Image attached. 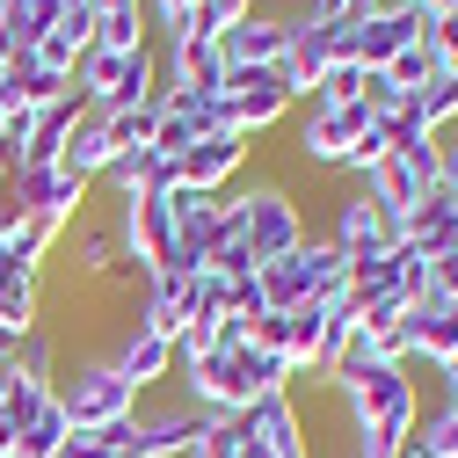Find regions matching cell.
<instances>
[{
	"instance_id": "obj_39",
	"label": "cell",
	"mask_w": 458,
	"mask_h": 458,
	"mask_svg": "<svg viewBox=\"0 0 458 458\" xmlns=\"http://www.w3.org/2000/svg\"><path fill=\"white\" fill-rule=\"evenodd\" d=\"M102 8H139V0H95V15H102Z\"/></svg>"
},
{
	"instance_id": "obj_11",
	"label": "cell",
	"mask_w": 458,
	"mask_h": 458,
	"mask_svg": "<svg viewBox=\"0 0 458 458\" xmlns=\"http://www.w3.org/2000/svg\"><path fill=\"white\" fill-rule=\"evenodd\" d=\"M241 175H248V139H241V131H211V139H197V146L182 153V182H190V190L225 197Z\"/></svg>"
},
{
	"instance_id": "obj_9",
	"label": "cell",
	"mask_w": 458,
	"mask_h": 458,
	"mask_svg": "<svg viewBox=\"0 0 458 458\" xmlns=\"http://www.w3.org/2000/svg\"><path fill=\"white\" fill-rule=\"evenodd\" d=\"M109 371H117L131 393H153V386H167V378H175V342L131 320V327L117 335V350H109Z\"/></svg>"
},
{
	"instance_id": "obj_4",
	"label": "cell",
	"mask_w": 458,
	"mask_h": 458,
	"mask_svg": "<svg viewBox=\"0 0 458 458\" xmlns=\"http://www.w3.org/2000/svg\"><path fill=\"white\" fill-rule=\"evenodd\" d=\"M292 102H299V95L276 81V66H269V73H225V95H218L225 131H241V139H255V131L284 124V117H292Z\"/></svg>"
},
{
	"instance_id": "obj_22",
	"label": "cell",
	"mask_w": 458,
	"mask_h": 458,
	"mask_svg": "<svg viewBox=\"0 0 458 458\" xmlns=\"http://www.w3.org/2000/svg\"><path fill=\"white\" fill-rule=\"evenodd\" d=\"M8 88H15V102H22V109H44V102L73 95V73H51V66H37V59H30V51H15Z\"/></svg>"
},
{
	"instance_id": "obj_10",
	"label": "cell",
	"mask_w": 458,
	"mask_h": 458,
	"mask_svg": "<svg viewBox=\"0 0 458 458\" xmlns=\"http://www.w3.org/2000/svg\"><path fill=\"white\" fill-rule=\"evenodd\" d=\"M211 415H197L190 400H167V408L139 415V437H131V458H190L197 437H204Z\"/></svg>"
},
{
	"instance_id": "obj_28",
	"label": "cell",
	"mask_w": 458,
	"mask_h": 458,
	"mask_svg": "<svg viewBox=\"0 0 458 458\" xmlns=\"http://www.w3.org/2000/svg\"><path fill=\"white\" fill-rule=\"evenodd\" d=\"M255 8H262V0H197V8H190V37L218 44L225 30H233V22H248Z\"/></svg>"
},
{
	"instance_id": "obj_17",
	"label": "cell",
	"mask_w": 458,
	"mask_h": 458,
	"mask_svg": "<svg viewBox=\"0 0 458 458\" xmlns=\"http://www.w3.org/2000/svg\"><path fill=\"white\" fill-rule=\"evenodd\" d=\"M51 225L44 218H22L0 204V269H22V276H44V255H51Z\"/></svg>"
},
{
	"instance_id": "obj_30",
	"label": "cell",
	"mask_w": 458,
	"mask_h": 458,
	"mask_svg": "<svg viewBox=\"0 0 458 458\" xmlns=\"http://www.w3.org/2000/svg\"><path fill=\"white\" fill-rule=\"evenodd\" d=\"M386 160H393V153H386V131H378V124H371V131H357V146H350V153H342V167H350V175H357V182H364V175H378V167H386Z\"/></svg>"
},
{
	"instance_id": "obj_18",
	"label": "cell",
	"mask_w": 458,
	"mask_h": 458,
	"mask_svg": "<svg viewBox=\"0 0 458 458\" xmlns=\"http://www.w3.org/2000/svg\"><path fill=\"white\" fill-rule=\"evenodd\" d=\"M117 160V146H109V124H102V109H81V124H73V139L59 146V167L66 175H81V182H102V167Z\"/></svg>"
},
{
	"instance_id": "obj_21",
	"label": "cell",
	"mask_w": 458,
	"mask_h": 458,
	"mask_svg": "<svg viewBox=\"0 0 458 458\" xmlns=\"http://www.w3.org/2000/svg\"><path fill=\"white\" fill-rule=\"evenodd\" d=\"M66 0H0V37H8L15 51H37V37L59 22Z\"/></svg>"
},
{
	"instance_id": "obj_8",
	"label": "cell",
	"mask_w": 458,
	"mask_h": 458,
	"mask_svg": "<svg viewBox=\"0 0 458 458\" xmlns=\"http://www.w3.org/2000/svg\"><path fill=\"white\" fill-rule=\"evenodd\" d=\"M284 15H269V8H255L248 22H233L218 37V59H225V73H269V66H284Z\"/></svg>"
},
{
	"instance_id": "obj_25",
	"label": "cell",
	"mask_w": 458,
	"mask_h": 458,
	"mask_svg": "<svg viewBox=\"0 0 458 458\" xmlns=\"http://www.w3.org/2000/svg\"><path fill=\"white\" fill-rule=\"evenodd\" d=\"M95 44H102V51H146V44H153L146 8H102V15H95Z\"/></svg>"
},
{
	"instance_id": "obj_37",
	"label": "cell",
	"mask_w": 458,
	"mask_h": 458,
	"mask_svg": "<svg viewBox=\"0 0 458 458\" xmlns=\"http://www.w3.org/2000/svg\"><path fill=\"white\" fill-rule=\"evenodd\" d=\"M241 458H276V451H269L262 437H241Z\"/></svg>"
},
{
	"instance_id": "obj_26",
	"label": "cell",
	"mask_w": 458,
	"mask_h": 458,
	"mask_svg": "<svg viewBox=\"0 0 458 458\" xmlns=\"http://www.w3.org/2000/svg\"><path fill=\"white\" fill-rule=\"evenodd\" d=\"M218 313H225V276H211V269L182 276V335L190 327H211Z\"/></svg>"
},
{
	"instance_id": "obj_2",
	"label": "cell",
	"mask_w": 458,
	"mask_h": 458,
	"mask_svg": "<svg viewBox=\"0 0 458 458\" xmlns=\"http://www.w3.org/2000/svg\"><path fill=\"white\" fill-rule=\"evenodd\" d=\"M51 400L66 408V422H73V429H109V422H131V415H139V393H131L117 371H109V357L73 364V378L51 386Z\"/></svg>"
},
{
	"instance_id": "obj_24",
	"label": "cell",
	"mask_w": 458,
	"mask_h": 458,
	"mask_svg": "<svg viewBox=\"0 0 458 458\" xmlns=\"http://www.w3.org/2000/svg\"><path fill=\"white\" fill-rule=\"evenodd\" d=\"M66 437H73L66 408H59V400H44V408H37V422L15 437V458H59V451H66Z\"/></svg>"
},
{
	"instance_id": "obj_7",
	"label": "cell",
	"mask_w": 458,
	"mask_h": 458,
	"mask_svg": "<svg viewBox=\"0 0 458 458\" xmlns=\"http://www.w3.org/2000/svg\"><path fill=\"white\" fill-rule=\"evenodd\" d=\"M378 117L364 102H350V109H306V124H299V160L306 167H342V153L357 146V131H371Z\"/></svg>"
},
{
	"instance_id": "obj_1",
	"label": "cell",
	"mask_w": 458,
	"mask_h": 458,
	"mask_svg": "<svg viewBox=\"0 0 458 458\" xmlns=\"http://www.w3.org/2000/svg\"><path fill=\"white\" fill-rule=\"evenodd\" d=\"M284 66H276V81L292 88V95H313L335 66H350V22H313L306 8H292L284 15Z\"/></svg>"
},
{
	"instance_id": "obj_36",
	"label": "cell",
	"mask_w": 458,
	"mask_h": 458,
	"mask_svg": "<svg viewBox=\"0 0 458 458\" xmlns=\"http://www.w3.org/2000/svg\"><path fill=\"white\" fill-rule=\"evenodd\" d=\"M437 378H444V400H458V357H451V364H437Z\"/></svg>"
},
{
	"instance_id": "obj_32",
	"label": "cell",
	"mask_w": 458,
	"mask_h": 458,
	"mask_svg": "<svg viewBox=\"0 0 458 458\" xmlns=\"http://www.w3.org/2000/svg\"><path fill=\"white\" fill-rule=\"evenodd\" d=\"M59 458H117V444H109V429H73Z\"/></svg>"
},
{
	"instance_id": "obj_19",
	"label": "cell",
	"mask_w": 458,
	"mask_h": 458,
	"mask_svg": "<svg viewBox=\"0 0 458 458\" xmlns=\"http://www.w3.org/2000/svg\"><path fill=\"white\" fill-rule=\"evenodd\" d=\"M444 66H451V51L437 44V22H422V37H415V44H408V51H400V59L386 66V81H393L400 95H422V88H429Z\"/></svg>"
},
{
	"instance_id": "obj_5",
	"label": "cell",
	"mask_w": 458,
	"mask_h": 458,
	"mask_svg": "<svg viewBox=\"0 0 458 458\" xmlns=\"http://www.w3.org/2000/svg\"><path fill=\"white\" fill-rule=\"evenodd\" d=\"M160 88H167V95L218 102V95H225V59H218V44H204V37H175V44L160 51Z\"/></svg>"
},
{
	"instance_id": "obj_13",
	"label": "cell",
	"mask_w": 458,
	"mask_h": 458,
	"mask_svg": "<svg viewBox=\"0 0 458 458\" xmlns=\"http://www.w3.org/2000/svg\"><path fill=\"white\" fill-rule=\"evenodd\" d=\"M241 422H248V437H262L276 458H313V437H306V415H299L292 393H262Z\"/></svg>"
},
{
	"instance_id": "obj_38",
	"label": "cell",
	"mask_w": 458,
	"mask_h": 458,
	"mask_svg": "<svg viewBox=\"0 0 458 458\" xmlns=\"http://www.w3.org/2000/svg\"><path fill=\"white\" fill-rule=\"evenodd\" d=\"M8 66H15V44H8V37H0V73H8Z\"/></svg>"
},
{
	"instance_id": "obj_6",
	"label": "cell",
	"mask_w": 458,
	"mask_h": 458,
	"mask_svg": "<svg viewBox=\"0 0 458 458\" xmlns=\"http://www.w3.org/2000/svg\"><path fill=\"white\" fill-rule=\"evenodd\" d=\"M327 241L350 255V262H364V255H386V248H400V225L371 204V190H350L335 204V225H327Z\"/></svg>"
},
{
	"instance_id": "obj_23",
	"label": "cell",
	"mask_w": 458,
	"mask_h": 458,
	"mask_svg": "<svg viewBox=\"0 0 458 458\" xmlns=\"http://www.w3.org/2000/svg\"><path fill=\"white\" fill-rule=\"evenodd\" d=\"M73 269H81L88 284L117 276V269H124V248H117V233H109V225H73Z\"/></svg>"
},
{
	"instance_id": "obj_27",
	"label": "cell",
	"mask_w": 458,
	"mask_h": 458,
	"mask_svg": "<svg viewBox=\"0 0 458 458\" xmlns=\"http://www.w3.org/2000/svg\"><path fill=\"white\" fill-rule=\"evenodd\" d=\"M408 102H415V117H422L429 131H451V124H458V66H444V73H437L422 95H408Z\"/></svg>"
},
{
	"instance_id": "obj_34",
	"label": "cell",
	"mask_w": 458,
	"mask_h": 458,
	"mask_svg": "<svg viewBox=\"0 0 458 458\" xmlns=\"http://www.w3.org/2000/svg\"><path fill=\"white\" fill-rule=\"evenodd\" d=\"M437 190H458V124L437 131Z\"/></svg>"
},
{
	"instance_id": "obj_35",
	"label": "cell",
	"mask_w": 458,
	"mask_h": 458,
	"mask_svg": "<svg viewBox=\"0 0 458 458\" xmlns=\"http://www.w3.org/2000/svg\"><path fill=\"white\" fill-rule=\"evenodd\" d=\"M451 8H458V0H415V15H429V22H444Z\"/></svg>"
},
{
	"instance_id": "obj_31",
	"label": "cell",
	"mask_w": 458,
	"mask_h": 458,
	"mask_svg": "<svg viewBox=\"0 0 458 458\" xmlns=\"http://www.w3.org/2000/svg\"><path fill=\"white\" fill-rule=\"evenodd\" d=\"M255 350L292 357V313H262V320H255Z\"/></svg>"
},
{
	"instance_id": "obj_29",
	"label": "cell",
	"mask_w": 458,
	"mask_h": 458,
	"mask_svg": "<svg viewBox=\"0 0 458 458\" xmlns=\"http://www.w3.org/2000/svg\"><path fill=\"white\" fill-rule=\"evenodd\" d=\"M8 364H15L22 378H37V386H59V342L37 327V335H22V342H15V357H8Z\"/></svg>"
},
{
	"instance_id": "obj_14",
	"label": "cell",
	"mask_w": 458,
	"mask_h": 458,
	"mask_svg": "<svg viewBox=\"0 0 458 458\" xmlns=\"http://www.w3.org/2000/svg\"><path fill=\"white\" fill-rule=\"evenodd\" d=\"M458 357V299H422L415 306V320H408V364L422 371H437V364H451Z\"/></svg>"
},
{
	"instance_id": "obj_16",
	"label": "cell",
	"mask_w": 458,
	"mask_h": 458,
	"mask_svg": "<svg viewBox=\"0 0 458 458\" xmlns=\"http://www.w3.org/2000/svg\"><path fill=\"white\" fill-rule=\"evenodd\" d=\"M81 95H59V102H44V109H30V131H22V146H15V160H30V167H59V146L73 139V124H81Z\"/></svg>"
},
{
	"instance_id": "obj_33",
	"label": "cell",
	"mask_w": 458,
	"mask_h": 458,
	"mask_svg": "<svg viewBox=\"0 0 458 458\" xmlns=\"http://www.w3.org/2000/svg\"><path fill=\"white\" fill-rule=\"evenodd\" d=\"M429 299H458V248H444L429 262Z\"/></svg>"
},
{
	"instance_id": "obj_3",
	"label": "cell",
	"mask_w": 458,
	"mask_h": 458,
	"mask_svg": "<svg viewBox=\"0 0 458 458\" xmlns=\"http://www.w3.org/2000/svg\"><path fill=\"white\" fill-rule=\"evenodd\" d=\"M241 204H248V248H255V269H262V262H284V255L306 241V211L284 197L276 182L241 190Z\"/></svg>"
},
{
	"instance_id": "obj_20",
	"label": "cell",
	"mask_w": 458,
	"mask_h": 458,
	"mask_svg": "<svg viewBox=\"0 0 458 458\" xmlns=\"http://www.w3.org/2000/svg\"><path fill=\"white\" fill-rule=\"evenodd\" d=\"M160 109L167 102H131V109H109V146H117V160H131V153H153V131H160Z\"/></svg>"
},
{
	"instance_id": "obj_15",
	"label": "cell",
	"mask_w": 458,
	"mask_h": 458,
	"mask_svg": "<svg viewBox=\"0 0 458 458\" xmlns=\"http://www.w3.org/2000/svg\"><path fill=\"white\" fill-rule=\"evenodd\" d=\"M400 241H408L422 262H437L444 248H458V190H429L408 218H400Z\"/></svg>"
},
{
	"instance_id": "obj_12",
	"label": "cell",
	"mask_w": 458,
	"mask_h": 458,
	"mask_svg": "<svg viewBox=\"0 0 458 458\" xmlns=\"http://www.w3.org/2000/svg\"><path fill=\"white\" fill-rule=\"evenodd\" d=\"M422 22H429V15H364V22H350V66L386 73L400 51L422 37Z\"/></svg>"
}]
</instances>
